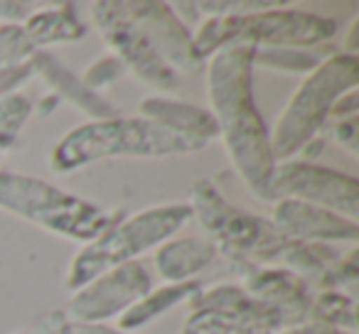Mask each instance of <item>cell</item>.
<instances>
[{
    "instance_id": "obj_13",
    "label": "cell",
    "mask_w": 359,
    "mask_h": 334,
    "mask_svg": "<svg viewBox=\"0 0 359 334\" xmlns=\"http://www.w3.org/2000/svg\"><path fill=\"white\" fill-rule=\"evenodd\" d=\"M271 224L283 236L303 244H357L359 221L344 219L330 209L305 204L298 200L273 202V219Z\"/></svg>"
},
{
    "instance_id": "obj_31",
    "label": "cell",
    "mask_w": 359,
    "mask_h": 334,
    "mask_svg": "<svg viewBox=\"0 0 359 334\" xmlns=\"http://www.w3.org/2000/svg\"><path fill=\"white\" fill-rule=\"evenodd\" d=\"M330 116H337L339 120L354 118V116H357V89H352V91H347V94L339 96V99L334 101L332 113Z\"/></svg>"
},
{
    "instance_id": "obj_20",
    "label": "cell",
    "mask_w": 359,
    "mask_h": 334,
    "mask_svg": "<svg viewBox=\"0 0 359 334\" xmlns=\"http://www.w3.org/2000/svg\"><path fill=\"white\" fill-rule=\"evenodd\" d=\"M332 50H300V47H254V67L285 74H310Z\"/></svg>"
},
{
    "instance_id": "obj_3",
    "label": "cell",
    "mask_w": 359,
    "mask_h": 334,
    "mask_svg": "<svg viewBox=\"0 0 359 334\" xmlns=\"http://www.w3.org/2000/svg\"><path fill=\"white\" fill-rule=\"evenodd\" d=\"M207 145H210L207 140L175 133L143 116L133 118L118 116L109 120H86L62 135L52 148L50 167L60 175H67L89 167L99 160L175 158V155L200 153Z\"/></svg>"
},
{
    "instance_id": "obj_33",
    "label": "cell",
    "mask_w": 359,
    "mask_h": 334,
    "mask_svg": "<svg viewBox=\"0 0 359 334\" xmlns=\"http://www.w3.org/2000/svg\"><path fill=\"white\" fill-rule=\"evenodd\" d=\"M60 96H55V94H47V96H42L40 99V104H37V109L32 106V113H37V116H50V113H55V109L60 106Z\"/></svg>"
},
{
    "instance_id": "obj_2",
    "label": "cell",
    "mask_w": 359,
    "mask_h": 334,
    "mask_svg": "<svg viewBox=\"0 0 359 334\" xmlns=\"http://www.w3.org/2000/svg\"><path fill=\"white\" fill-rule=\"evenodd\" d=\"M207 96L231 165L251 195L266 200L276 160L271 130L254 99V47H224L210 57Z\"/></svg>"
},
{
    "instance_id": "obj_22",
    "label": "cell",
    "mask_w": 359,
    "mask_h": 334,
    "mask_svg": "<svg viewBox=\"0 0 359 334\" xmlns=\"http://www.w3.org/2000/svg\"><path fill=\"white\" fill-rule=\"evenodd\" d=\"M32 116V101L25 94L15 91L0 99V155L11 153L18 145L22 125Z\"/></svg>"
},
{
    "instance_id": "obj_18",
    "label": "cell",
    "mask_w": 359,
    "mask_h": 334,
    "mask_svg": "<svg viewBox=\"0 0 359 334\" xmlns=\"http://www.w3.org/2000/svg\"><path fill=\"white\" fill-rule=\"evenodd\" d=\"M22 27H25L27 37L37 52L52 45L79 42L89 35V25L79 18L74 3H62V6L35 11L22 22Z\"/></svg>"
},
{
    "instance_id": "obj_29",
    "label": "cell",
    "mask_w": 359,
    "mask_h": 334,
    "mask_svg": "<svg viewBox=\"0 0 359 334\" xmlns=\"http://www.w3.org/2000/svg\"><path fill=\"white\" fill-rule=\"evenodd\" d=\"M334 140H337L339 145H342L344 150H349V153H357L359 148V125H357V116L354 118H342L337 125H334L332 130Z\"/></svg>"
},
{
    "instance_id": "obj_4",
    "label": "cell",
    "mask_w": 359,
    "mask_h": 334,
    "mask_svg": "<svg viewBox=\"0 0 359 334\" xmlns=\"http://www.w3.org/2000/svg\"><path fill=\"white\" fill-rule=\"evenodd\" d=\"M337 32V22L325 15L283 3L269 11L244 15L207 18L192 35V45L202 62L224 47H300L315 50L330 42Z\"/></svg>"
},
{
    "instance_id": "obj_6",
    "label": "cell",
    "mask_w": 359,
    "mask_h": 334,
    "mask_svg": "<svg viewBox=\"0 0 359 334\" xmlns=\"http://www.w3.org/2000/svg\"><path fill=\"white\" fill-rule=\"evenodd\" d=\"M359 84L357 55L332 50L293 91L271 130V153L276 162H285L318 138L332 113L334 101Z\"/></svg>"
},
{
    "instance_id": "obj_16",
    "label": "cell",
    "mask_w": 359,
    "mask_h": 334,
    "mask_svg": "<svg viewBox=\"0 0 359 334\" xmlns=\"http://www.w3.org/2000/svg\"><path fill=\"white\" fill-rule=\"evenodd\" d=\"M219 258V249L207 236L170 239L155 251V268L165 283H187Z\"/></svg>"
},
{
    "instance_id": "obj_7",
    "label": "cell",
    "mask_w": 359,
    "mask_h": 334,
    "mask_svg": "<svg viewBox=\"0 0 359 334\" xmlns=\"http://www.w3.org/2000/svg\"><path fill=\"white\" fill-rule=\"evenodd\" d=\"M190 219V204H180V202L158 204L138 211V214L121 216L111 229H106L91 244H84L79 253L72 258L65 278L67 290L76 293L96 275L106 273L116 265L133 263L138 256L172 239Z\"/></svg>"
},
{
    "instance_id": "obj_17",
    "label": "cell",
    "mask_w": 359,
    "mask_h": 334,
    "mask_svg": "<svg viewBox=\"0 0 359 334\" xmlns=\"http://www.w3.org/2000/svg\"><path fill=\"white\" fill-rule=\"evenodd\" d=\"M138 109L143 118L155 120V123L165 125V128L175 130V133L192 135V138L207 140V143L219 138L215 116H212V111L202 109V106L168 99V96H148V99L140 101Z\"/></svg>"
},
{
    "instance_id": "obj_30",
    "label": "cell",
    "mask_w": 359,
    "mask_h": 334,
    "mask_svg": "<svg viewBox=\"0 0 359 334\" xmlns=\"http://www.w3.org/2000/svg\"><path fill=\"white\" fill-rule=\"evenodd\" d=\"M60 334H126L116 327H109V324H79V322H69L67 319L62 324Z\"/></svg>"
},
{
    "instance_id": "obj_27",
    "label": "cell",
    "mask_w": 359,
    "mask_h": 334,
    "mask_svg": "<svg viewBox=\"0 0 359 334\" xmlns=\"http://www.w3.org/2000/svg\"><path fill=\"white\" fill-rule=\"evenodd\" d=\"M65 322H67L65 309H50V312H45L42 317H37L35 322L27 324V327L18 334H60V329Z\"/></svg>"
},
{
    "instance_id": "obj_8",
    "label": "cell",
    "mask_w": 359,
    "mask_h": 334,
    "mask_svg": "<svg viewBox=\"0 0 359 334\" xmlns=\"http://www.w3.org/2000/svg\"><path fill=\"white\" fill-rule=\"evenodd\" d=\"M192 314L180 334H276L288 329L285 314L251 298L241 285H215L190 300Z\"/></svg>"
},
{
    "instance_id": "obj_1",
    "label": "cell",
    "mask_w": 359,
    "mask_h": 334,
    "mask_svg": "<svg viewBox=\"0 0 359 334\" xmlns=\"http://www.w3.org/2000/svg\"><path fill=\"white\" fill-rule=\"evenodd\" d=\"M190 209L207 231V239L215 241L219 253H224L239 270L246 265H269L290 270L305 283H318L325 270L339 260V253L330 246L293 241L280 234L269 219L229 204L212 180L195 182Z\"/></svg>"
},
{
    "instance_id": "obj_32",
    "label": "cell",
    "mask_w": 359,
    "mask_h": 334,
    "mask_svg": "<svg viewBox=\"0 0 359 334\" xmlns=\"http://www.w3.org/2000/svg\"><path fill=\"white\" fill-rule=\"evenodd\" d=\"M276 334H349V332H342V329L327 327V324H320V322H303V324H295V327L280 329Z\"/></svg>"
},
{
    "instance_id": "obj_11",
    "label": "cell",
    "mask_w": 359,
    "mask_h": 334,
    "mask_svg": "<svg viewBox=\"0 0 359 334\" xmlns=\"http://www.w3.org/2000/svg\"><path fill=\"white\" fill-rule=\"evenodd\" d=\"M91 20L111 47V55L123 62L126 71H133L143 84L158 91H175L182 76L150 47V42L126 20L116 8V0H99L91 6Z\"/></svg>"
},
{
    "instance_id": "obj_9",
    "label": "cell",
    "mask_w": 359,
    "mask_h": 334,
    "mask_svg": "<svg viewBox=\"0 0 359 334\" xmlns=\"http://www.w3.org/2000/svg\"><path fill=\"white\" fill-rule=\"evenodd\" d=\"M298 200L330 209L344 219L359 216V182L332 167H320L303 160L276 162L273 175L266 187V202Z\"/></svg>"
},
{
    "instance_id": "obj_10",
    "label": "cell",
    "mask_w": 359,
    "mask_h": 334,
    "mask_svg": "<svg viewBox=\"0 0 359 334\" xmlns=\"http://www.w3.org/2000/svg\"><path fill=\"white\" fill-rule=\"evenodd\" d=\"M150 290H153V278L143 263L133 260L116 265L72 293L65 317L79 324H106L109 319H118Z\"/></svg>"
},
{
    "instance_id": "obj_12",
    "label": "cell",
    "mask_w": 359,
    "mask_h": 334,
    "mask_svg": "<svg viewBox=\"0 0 359 334\" xmlns=\"http://www.w3.org/2000/svg\"><path fill=\"white\" fill-rule=\"evenodd\" d=\"M118 13L150 42L175 71H197L202 60L192 45V32L180 20L170 3L158 0H116Z\"/></svg>"
},
{
    "instance_id": "obj_15",
    "label": "cell",
    "mask_w": 359,
    "mask_h": 334,
    "mask_svg": "<svg viewBox=\"0 0 359 334\" xmlns=\"http://www.w3.org/2000/svg\"><path fill=\"white\" fill-rule=\"evenodd\" d=\"M32 69H35V76H42L45 84L52 89V94L60 96V99H67L72 106L81 111V113L89 116V120H109V118H118L121 111L118 106H114L109 99H104L96 91L86 89L84 81L65 67L60 60H57L52 52L40 50L32 55L30 60Z\"/></svg>"
},
{
    "instance_id": "obj_21",
    "label": "cell",
    "mask_w": 359,
    "mask_h": 334,
    "mask_svg": "<svg viewBox=\"0 0 359 334\" xmlns=\"http://www.w3.org/2000/svg\"><path fill=\"white\" fill-rule=\"evenodd\" d=\"M308 317H313V322L327 324L334 329H354L357 327V307L354 300L342 290H320L313 300H310V312Z\"/></svg>"
},
{
    "instance_id": "obj_5",
    "label": "cell",
    "mask_w": 359,
    "mask_h": 334,
    "mask_svg": "<svg viewBox=\"0 0 359 334\" xmlns=\"http://www.w3.org/2000/svg\"><path fill=\"white\" fill-rule=\"evenodd\" d=\"M0 209L81 246L99 239L123 216L118 209H104L57 185L13 170H0Z\"/></svg>"
},
{
    "instance_id": "obj_25",
    "label": "cell",
    "mask_w": 359,
    "mask_h": 334,
    "mask_svg": "<svg viewBox=\"0 0 359 334\" xmlns=\"http://www.w3.org/2000/svg\"><path fill=\"white\" fill-rule=\"evenodd\" d=\"M359 251H349L347 256H339L337 263H332L325 275L318 280V285H323L325 290H339V288H352L357 285V278H359Z\"/></svg>"
},
{
    "instance_id": "obj_34",
    "label": "cell",
    "mask_w": 359,
    "mask_h": 334,
    "mask_svg": "<svg viewBox=\"0 0 359 334\" xmlns=\"http://www.w3.org/2000/svg\"><path fill=\"white\" fill-rule=\"evenodd\" d=\"M357 30H359V20H354L352 27H349L347 45H344V50H342V52H347V55H357Z\"/></svg>"
},
{
    "instance_id": "obj_19",
    "label": "cell",
    "mask_w": 359,
    "mask_h": 334,
    "mask_svg": "<svg viewBox=\"0 0 359 334\" xmlns=\"http://www.w3.org/2000/svg\"><path fill=\"white\" fill-rule=\"evenodd\" d=\"M202 290V285L197 280H187V283H165L160 288H153L148 295L138 300L135 305H130L123 314L118 317V327L121 332H133L140 329L145 324H150L153 319L163 317L165 312H170L172 307L182 302H190L197 293Z\"/></svg>"
},
{
    "instance_id": "obj_35",
    "label": "cell",
    "mask_w": 359,
    "mask_h": 334,
    "mask_svg": "<svg viewBox=\"0 0 359 334\" xmlns=\"http://www.w3.org/2000/svg\"><path fill=\"white\" fill-rule=\"evenodd\" d=\"M0 162H3V155H0Z\"/></svg>"
},
{
    "instance_id": "obj_28",
    "label": "cell",
    "mask_w": 359,
    "mask_h": 334,
    "mask_svg": "<svg viewBox=\"0 0 359 334\" xmlns=\"http://www.w3.org/2000/svg\"><path fill=\"white\" fill-rule=\"evenodd\" d=\"M30 15H32L30 3L0 0V25H22Z\"/></svg>"
},
{
    "instance_id": "obj_26",
    "label": "cell",
    "mask_w": 359,
    "mask_h": 334,
    "mask_svg": "<svg viewBox=\"0 0 359 334\" xmlns=\"http://www.w3.org/2000/svg\"><path fill=\"white\" fill-rule=\"evenodd\" d=\"M32 76H35V69H32L30 62H27V64L15 67V69L0 71V99H3V96H8V94H15V91H20V86H25Z\"/></svg>"
},
{
    "instance_id": "obj_14",
    "label": "cell",
    "mask_w": 359,
    "mask_h": 334,
    "mask_svg": "<svg viewBox=\"0 0 359 334\" xmlns=\"http://www.w3.org/2000/svg\"><path fill=\"white\" fill-rule=\"evenodd\" d=\"M241 275H244L246 293L285 314L290 327L308 319L313 295L303 278L285 268H269V265H246L241 268Z\"/></svg>"
},
{
    "instance_id": "obj_23",
    "label": "cell",
    "mask_w": 359,
    "mask_h": 334,
    "mask_svg": "<svg viewBox=\"0 0 359 334\" xmlns=\"http://www.w3.org/2000/svg\"><path fill=\"white\" fill-rule=\"evenodd\" d=\"M35 45L22 25H0V71L27 64L35 55Z\"/></svg>"
},
{
    "instance_id": "obj_24",
    "label": "cell",
    "mask_w": 359,
    "mask_h": 334,
    "mask_svg": "<svg viewBox=\"0 0 359 334\" xmlns=\"http://www.w3.org/2000/svg\"><path fill=\"white\" fill-rule=\"evenodd\" d=\"M123 76H126L123 62H121L116 55H106V57H99V60H96L94 64L84 71V76H79V79L84 81L86 89L99 94L101 89H109V86H114L116 81H121Z\"/></svg>"
}]
</instances>
